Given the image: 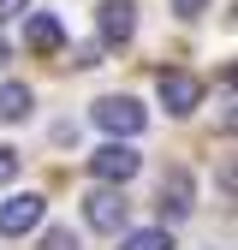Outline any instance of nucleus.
Returning a JSON list of instances; mask_svg holds the SVG:
<instances>
[{
    "label": "nucleus",
    "mask_w": 238,
    "mask_h": 250,
    "mask_svg": "<svg viewBox=\"0 0 238 250\" xmlns=\"http://www.w3.org/2000/svg\"><path fill=\"white\" fill-rule=\"evenodd\" d=\"M137 167H143V155L131 143H101L96 155H89V173H96L101 185H125V179H137Z\"/></svg>",
    "instance_id": "obj_1"
},
{
    "label": "nucleus",
    "mask_w": 238,
    "mask_h": 250,
    "mask_svg": "<svg viewBox=\"0 0 238 250\" xmlns=\"http://www.w3.org/2000/svg\"><path fill=\"white\" fill-rule=\"evenodd\" d=\"M96 125L113 131V137H137L143 125H149V113H143L131 96H101V102H96Z\"/></svg>",
    "instance_id": "obj_2"
},
{
    "label": "nucleus",
    "mask_w": 238,
    "mask_h": 250,
    "mask_svg": "<svg viewBox=\"0 0 238 250\" xmlns=\"http://www.w3.org/2000/svg\"><path fill=\"white\" fill-rule=\"evenodd\" d=\"M125 197H119V191H89L83 197V221L89 227H96V232H125Z\"/></svg>",
    "instance_id": "obj_3"
},
{
    "label": "nucleus",
    "mask_w": 238,
    "mask_h": 250,
    "mask_svg": "<svg viewBox=\"0 0 238 250\" xmlns=\"http://www.w3.org/2000/svg\"><path fill=\"white\" fill-rule=\"evenodd\" d=\"M161 102H167V113H197L202 83L191 72H161Z\"/></svg>",
    "instance_id": "obj_4"
},
{
    "label": "nucleus",
    "mask_w": 238,
    "mask_h": 250,
    "mask_svg": "<svg viewBox=\"0 0 238 250\" xmlns=\"http://www.w3.org/2000/svg\"><path fill=\"white\" fill-rule=\"evenodd\" d=\"M42 227V197H12V203H0V232L18 238V232H36Z\"/></svg>",
    "instance_id": "obj_5"
},
{
    "label": "nucleus",
    "mask_w": 238,
    "mask_h": 250,
    "mask_svg": "<svg viewBox=\"0 0 238 250\" xmlns=\"http://www.w3.org/2000/svg\"><path fill=\"white\" fill-rule=\"evenodd\" d=\"M197 203H191V173H167L161 179V221H185V214H191Z\"/></svg>",
    "instance_id": "obj_6"
},
{
    "label": "nucleus",
    "mask_w": 238,
    "mask_h": 250,
    "mask_svg": "<svg viewBox=\"0 0 238 250\" xmlns=\"http://www.w3.org/2000/svg\"><path fill=\"white\" fill-rule=\"evenodd\" d=\"M24 48H30V54H60V48H66L60 18H54V12H36V18L24 24Z\"/></svg>",
    "instance_id": "obj_7"
},
{
    "label": "nucleus",
    "mask_w": 238,
    "mask_h": 250,
    "mask_svg": "<svg viewBox=\"0 0 238 250\" xmlns=\"http://www.w3.org/2000/svg\"><path fill=\"white\" fill-rule=\"evenodd\" d=\"M101 36L107 42H131V30H137V6H131V0H101Z\"/></svg>",
    "instance_id": "obj_8"
},
{
    "label": "nucleus",
    "mask_w": 238,
    "mask_h": 250,
    "mask_svg": "<svg viewBox=\"0 0 238 250\" xmlns=\"http://www.w3.org/2000/svg\"><path fill=\"white\" fill-rule=\"evenodd\" d=\"M30 107H36V96H30L24 83H0V119H6V125H12V119H24Z\"/></svg>",
    "instance_id": "obj_9"
},
{
    "label": "nucleus",
    "mask_w": 238,
    "mask_h": 250,
    "mask_svg": "<svg viewBox=\"0 0 238 250\" xmlns=\"http://www.w3.org/2000/svg\"><path fill=\"white\" fill-rule=\"evenodd\" d=\"M119 250H173V232L167 227H149V232H125Z\"/></svg>",
    "instance_id": "obj_10"
},
{
    "label": "nucleus",
    "mask_w": 238,
    "mask_h": 250,
    "mask_svg": "<svg viewBox=\"0 0 238 250\" xmlns=\"http://www.w3.org/2000/svg\"><path fill=\"white\" fill-rule=\"evenodd\" d=\"M42 250H83V244H78L72 227H48V232H42Z\"/></svg>",
    "instance_id": "obj_11"
},
{
    "label": "nucleus",
    "mask_w": 238,
    "mask_h": 250,
    "mask_svg": "<svg viewBox=\"0 0 238 250\" xmlns=\"http://www.w3.org/2000/svg\"><path fill=\"white\" fill-rule=\"evenodd\" d=\"M12 179H18V155H12V149H0V185H12Z\"/></svg>",
    "instance_id": "obj_12"
},
{
    "label": "nucleus",
    "mask_w": 238,
    "mask_h": 250,
    "mask_svg": "<svg viewBox=\"0 0 238 250\" xmlns=\"http://www.w3.org/2000/svg\"><path fill=\"white\" fill-rule=\"evenodd\" d=\"M202 6H208V0H173V12H178V18H197Z\"/></svg>",
    "instance_id": "obj_13"
},
{
    "label": "nucleus",
    "mask_w": 238,
    "mask_h": 250,
    "mask_svg": "<svg viewBox=\"0 0 238 250\" xmlns=\"http://www.w3.org/2000/svg\"><path fill=\"white\" fill-rule=\"evenodd\" d=\"M24 6H30V0H0V24H6V18H18Z\"/></svg>",
    "instance_id": "obj_14"
},
{
    "label": "nucleus",
    "mask_w": 238,
    "mask_h": 250,
    "mask_svg": "<svg viewBox=\"0 0 238 250\" xmlns=\"http://www.w3.org/2000/svg\"><path fill=\"white\" fill-rule=\"evenodd\" d=\"M0 66H6V42H0Z\"/></svg>",
    "instance_id": "obj_15"
}]
</instances>
